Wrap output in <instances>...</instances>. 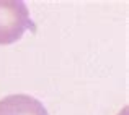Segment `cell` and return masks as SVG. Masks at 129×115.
I'll return each mask as SVG.
<instances>
[{
    "mask_svg": "<svg viewBox=\"0 0 129 115\" xmlns=\"http://www.w3.org/2000/svg\"><path fill=\"white\" fill-rule=\"evenodd\" d=\"M26 29H36L26 3L21 0H0V46L20 40Z\"/></svg>",
    "mask_w": 129,
    "mask_h": 115,
    "instance_id": "obj_1",
    "label": "cell"
},
{
    "mask_svg": "<svg viewBox=\"0 0 129 115\" xmlns=\"http://www.w3.org/2000/svg\"><path fill=\"white\" fill-rule=\"evenodd\" d=\"M0 115H49L38 99L28 94H12L0 99Z\"/></svg>",
    "mask_w": 129,
    "mask_h": 115,
    "instance_id": "obj_2",
    "label": "cell"
}]
</instances>
